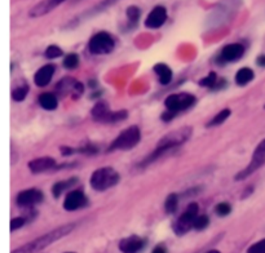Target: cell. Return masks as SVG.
<instances>
[{
    "label": "cell",
    "mask_w": 265,
    "mask_h": 253,
    "mask_svg": "<svg viewBox=\"0 0 265 253\" xmlns=\"http://www.w3.org/2000/svg\"><path fill=\"white\" fill-rule=\"evenodd\" d=\"M191 132H193V131H191L190 127H182L180 130L174 131V132L164 136V137L158 142L154 151L140 163V167H148V165L152 164V163L155 162L157 159H159L163 154H166V153L170 151L171 149H175L177 146H181L182 143H185L186 141L190 138Z\"/></svg>",
    "instance_id": "obj_1"
},
{
    "label": "cell",
    "mask_w": 265,
    "mask_h": 253,
    "mask_svg": "<svg viewBox=\"0 0 265 253\" xmlns=\"http://www.w3.org/2000/svg\"><path fill=\"white\" fill-rule=\"evenodd\" d=\"M75 229V223H67V225L60 226V227L55 229L48 234L42 235V237L36 238V239L31 240L28 244L22 245V247L17 248L12 253H38L42 249L47 248L48 245L53 244L57 240L62 239L64 237L69 235L73 230Z\"/></svg>",
    "instance_id": "obj_2"
},
{
    "label": "cell",
    "mask_w": 265,
    "mask_h": 253,
    "mask_svg": "<svg viewBox=\"0 0 265 253\" xmlns=\"http://www.w3.org/2000/svg\"><path fill=\"white\" fill-rule=\"evenodd\" d=\"M119 182V173L111 167H103L99 168L92 173L91 184L92 189L96 191H105L110 187L115 186Z\"/></svg>",
    "instance_id": "obj_3"
},
{
    "label": "cell",
    "mask_w": 265,
    "mask_h": 253,
    "mask_svg": "<svg viewBox=\"0 0 265 253\" xmlns=\"http://www.w3.org/2000/svg\"><path fill=\"white\" fill-rule=\"evenodd\" d=\"M141 140V132L138 127L132 125L121 133L109 146L108 151H116V150H131L133 149Z\"/></svg>",
    "instance_id": "obj_4"
},
{
    "label": "cell",
    "mask_w": 265,
    "mask_h": 253,
    "mask_svg": "<svg viewBox=\"0 0 265 253\" xmlns=\"http://www.w3.org/2000/svg\"><path fill=\"white\" fill-rule=\"evenodd\" d=\"M114 47H115V41H114L113 36L109 33H104V31L92 36L88 44L89 52L97 56L108 55L114 49Z\"/></svg>",
    "instance_id": "obj_5"
},
{
    "label": "cell",
    "mask_w": 265,
    "mask_h": 253,
    "mask_svg": "<svg viewBox=\"0 0 265 253\" xmlns=\"http://www.w3.org/2000/svg\"><path fill=\"white\" fill-rule=\"evenodd\" d=\"M264 163H265V140H262L261 142L256 146V149H255L250 164L247 165L245 169H242L239 173L235 174V181H242V180L251 176L254 172H256L259 168H261L262 165H264Z\"/></svg>",
    "instance_id": "obj_6"
},
{
    "label": "cell",
    "mask_w": 265,
    "mask_h": 253,
    "mask_svg": "<svg viewBox=\"0 0 265 253\" xmlns=\"http://www.w3.org/2000/svg\"><path fill=\"white\" fill-rule=\"evenodd\" d=\"M194 104H196V97L190 93L170 94L164 101V106L167 110L174 114L186 110V109L191 108Z\"/></svg>",
    "instance_id": "obj_7"
},
{
    "label": "cell",
    "mask_w": 265,
    "mask_h": 253,
    "mask_svg": "<svg viewBox=\"0 0 265 253\" xmlns=\"http://www.w3.org/2000/svg\"><path fill=\"white\" fill-rule=\"evenodd\" d=\"M198 204L197 203H190L189 204L188 209H186L185 212L182 213L181 217L177 220V222L175 223L174 226V231L175 234L177 235H184L186 234L194 225V221L196 218L198 217Z\"/></svg>",
    "instance_id": "obj_8"
},
{
    "label": "cell",
    "mask_w": 265,
    "mask_h": 253,
    "mask_svg": "<svg viewBox=\"0 0 265 253\" xmlns=\"http://www.w3.org/2000/svg\"><path fill=\"white\" fill-rule=\"evenodd\" d=\"M44 195L40 190L38 189H29L23 190L17 195V204L19 207H33L35 204L40 203L43 200Z\"/></svg>",
    "instance_id": "obj_9"
},
{
    "label": "cell",
    "mask_w": 265,
    "mask_h": 253,
    "mask_svg": "<svg viewBox=\"0 0 265 253\" xmlns=\"http://www.w3.org/2000/svg\"><path fill=\"white\" fill-rule=\"evenodd\" d=\"M167 19V9L162 6H157L152 9L145 19V26L149 29H159L164 25Z\"/></svg>",
    "instance_id": "obj_10"
},
{
    "label": "cell",
    "mask_w": 265,
    "mask_h": 253,
    "mask_svg": "<svg viewBox=\"0 0 265 253\" xmlns=\"http://www.w3.org/2000/svg\"><path fill=\"white\" fill-rule=\"evenodd\" d=\"M66 0H42L39 2L35 7L30 9L29 12V16L33 17V18H38V17H43L45 14H48L50 12H52L53 9L57 8L60 4H62Z\"/></svg>",
    "instance_id": "obj_11"
},
{
    "label": "cell",
    "mask_w": 265,
    "mask_h": 253,
    "mask_svg": "<svg viewBox=\"0 0 265 253\" xmlns=\"http://www.w3.org/2000/svg\"><path fill=\"white\" fill-rule=\"evenodd\" d=\"M87 206V196L84 195L82 191L79 190H74V191H70L66 195L64 200V208L69 212L71 211H77L79 208H83Z\"/></svg>",
    "instance_id": "obj_12"
},
{
    "label": "cell",
    "mask_w": 265,
    "mask_h": 253,
    "mask_svg": "<svg viewBox=\"0 0 265 253\" xmlns=\"http://www.w3.org/2000/svg\"><path fill=\"white\" fill-rule=\"evenodd\" d=\"M147 244V240L140 237H128L122 239L119 243V249L122 253H138Z\"/></svg>",
    "instance_id": "obj_13"
},
{
    "label": "cell",
    "mask_w": 265,
    "mask_h": 253,
    "mask_svg": "<svg viewBox=\"0 0 265 253\" xmlns=\"http://www.w3.org/2000/svg\"><path fill=\"white\" fill-rule=\"evenodd\" d=\"M243 55H245V47L238 43H233V44H228L223 48L220 53V60L223 62H234L242 58Z\"/></svg>",
    "instance_id": "obj_14"
},
{
    "label": "cell",
    "mask_w": 265,
    "mask_h": 253,
    "mask_svg": "<svg viewBox=\"0 0 265 253\" xmlns=\"http://www.w3.org/2000/svg\"><path fill=\"white\" fill-rule=\"evenodd\" d=\"M56 167V160L53 158L44 157V158H38L35 160H31L29 163V169H30L33 173H42V172H47L50 169H53Z\"/></svg>",
    "instance_id": "obj_15"
},
{
    "label": "cell",
    "mask_w": 265,
    "mask_h": 253,
    "mask_svg": "<svg viewBox=\"0 0 265 253\" xmlns=\"http://www.w3.org/2000/svg\"><path fill=\"white\" fill-rule=\"evenodd\" d=\"M53 74H55V66L53 65H45V66L40 67L36 71L35 77H34V82L38 87H45L51 83Z\"/></svg>",
    "instance_id": "obj_16"
},
{
    "label": "cell",
    "mask_w": 265,
    "mask_h": 253,
    "mask_svg": "<svg viewBox=\"0 0 265 253\" xmlns=\"http://www.w3.org/2000/svg\"><path fill=\"white\" fill-rule=\"evenodd\" d=\"M91 114L92 118L96 121H100V123H108L109 115L111 114V111L110 109H109L108 104H105V102H99V104L92 109Z\"/></svg>",
    "instance_id": "obj_17"
},
{
    "label": "cell",
    "mask_w": 265,
    "mask_h": 253,
    "mask_svg": "<svg viewBox=\"0 0 265 253\" xmlns=\"http://www.w3.org/2000/svg\"><path fill=\"white\" fill-rule=\"evenodd\" d=\"M154 71L157 72L158 80L162 86H167L172 80V71L167 65L164 63H158L154 66Z\"/></svg>",
    "instance_id": "obj_18"
},
{
    "label": "cell",
    "mask_w": 265,
    "mask_h": 253,
    "mask_svg": "<svg viewBox=\"0 0 265 253\" xmlns=\"http://www.w3.org/2000/svg\"><path fill=\"white\" fill-rule=\"evenodd\" d=\"M39 104L44 110H55L58 106L57 97L52 93H43L39 97Z\"/></svg>",
    "instance_id": "obj_19"
},
{
    "label": "cell",
    "mask_w": 265,
    "mask_h": 253,
    "mask_svg": "<svg viewBox=\"0 0 265 253\" xmlns=\"http://www.w3.org/2000/svg\"><path fill=\"white\" fill-rule=\"evenodd\" d=\"M255 74L251 69L249 67H243V69L238 70L237 74H235V83H237L238 86L243 87L249 84L252 79H254Z\"/></svg>",
    "instance_id": "obj_20"
},
{
    "label": "cell",
    "mask_w": 265,
    "mask_h": 253,
    "mask_svg": "<svg viewBox=\"0 0 265 253\" xmlns=\"http://www.w3.org/2000/svg\"><path fill=\"white\" fill-rule=\"evenodd\" d=\"M74 184H77V179H70V180H67V181L57 182V184H56L55 186L52 187L53 195H55L56 198H58V196H60L61 194L64 193L65 190L70 189V187H71V186H74Z\"/></svg>",
    "instance_id": "obj_21"
},
{
    "label": "cell",
    "mask_w": 265,
    "mask_h": 253,
    "mask_svg": "<svg viewBox=\"0 0 265 253\" xmlns=\"http://www.w3.org/2000/svg\"><path fill=\"white\" fill-rule=\"evenodd\" d=\"M118 2H121V0H101L96 7H93L91 11L87 12V16H92V14H97L100 13V12L105 11V9L110 8V7H113L114 4H116Z\"/></svg>",
    "instance_id": "obj_22"
},
{
    "label": "cell",
    "mask_w": 265,
    "mask_h": 253,
    "mask_svg": "<svg viewBox=\"0 0 265 253\" xmlns=\"http://www.w3.org/2000/svg\"><path fill=\"white\" fill-rule=\"evenodd\" d=\"M230 116V110L229 109H224V110H221L220 113L216 114L215 116H213L212 119H211V121H208L207 127H218L220 125V124H223L224 121L227 120L228 118Z\"/></svg>",
    "instance_id": "obj_23"
},
{
    "label": "cell",
    "mask_w": 265,
    "mask_h": 253,
    "mask_svg": "<svg viewBox=\"0 0 265 253\" xmlns=\"http://www.w3.org/2000/svg\"><path fill=\"white\" fill-rule=\"evenodd\" d=\"M177 207H179V198H177L176 194H170L166 199V203H164V209L168 215H172L177 211Z\"/></svg>",
    "instance_id": "obj_24"
},
{
    "label": "cell",
    "mask_w": 265,
    "mask_h": 253,
    "mask_svg": "<svg viewBox=\"0 0 265 253\" xmlns=\"http://www.w3.org/2000/svg\"><path fill=\"white\" fill-rule=\"evenodd\" d=\"M28 93H29V87L26 86V84H23V86L16 87V88L12 91V98L17 102L23 101V99L26 98V96H28Z\"/></svg>",
    "instance_id": "obj_25"
},
{
    "label": "cell",
    "mask_w": 265,
    "mask_h": 253,
    "mask_svg": "<svg viewBox=\"0 0 265 253\" xmlns=\"http://www.w3.org/2000/svg\"><path fill=\"white\" fill-rule=\"evenodd\" d=\"M78 65H79V57L75 53H70L66 57L64 58V67L67 70L77 69Z\"/></svg>",
    "instance_id": "obj_26"
},
{
    "label": "cell",
    "mask_w": 265,
    "mask_h": 253,
    "mask_svg": "<svg viewBox=\"0 0 265 253\" xmlns=\"http://www.w3.org/2000/svg\"><path fill=\"white\" fill-rule=\"evenodd\" d=\"M216 83H218V77H216L215 72H210L206 78L199 82L201 87H206V88H215Z\"/></svg>",
    "instance_id": "obj_27"
},
{
    "label": "cell",
    "mask_w": 265,
    "mask_h": 253,
    "mask_svg": "<svg viewBox=\"0 0 265 253\" xmlns=\"http://www.w3.org/2000/svg\"><path fill=\"white\" fill-rule=\"evenodd\" d=\"M208 225H210V218H208L207 216H198V217L196 218V221H194L193 229L202 231L205 230Z\"/></svg>",
    "instance_id": "obj_28"
},
{
    "label": "cell",
    "mask_w": 265,
    "mask_h": 253,
    "mask_svg": "<svg viewBox=\"0 0 265 253\" xmlns=\"http://www.w3.org/2000/svg\"><path fill=\"white\" fill-rule=\"evenodd\" d=\"M140 16H141V11L140 9L137 8V7H135V6H132V7H130V8L127 9V17H128V21H130L131 23H137V21H138V18H140Z\"/></svg>",
    "instance_id": "obj_29"
},
{
    "label": "cell",
    "mask_w": 265,
    "mask_h": 253,
    "mask_svg": "<svg viewBox=\"0 0 265 253\" xmlns=\"http://www.w3.org/2000/svg\"><path fill=\"white\" fill-rule=\"evenodd\" d=\"M62 56V49L57 45H50L45 49V57L47 58H58Z\"/></svg>",
    "instance_id": "obj_30"
},
{
    "label": "cell",
    "mask_w": 265,
    "mask_h": 253,
    "mask_svg": "<svg viewBox=\"0 0 265 253\" xmlns=\"http://www.w3.org/2000/svg\"><path fill=\"white\" fill-rule=\"evenodd\" d=\"M232 212V206L228 203H220L216 206V213H218L219 216H221V217H225V216H228L229 213Z\"/></svg>",
    "instance_id": "obj_31"
},
{
    "label": "cell",
    "mask_w": 265,
    "mask_h": 253,
    "mask_svg": "<svg viewBox=\"0 0 265 253\" xmlns=\"http://www.w3.org/2000/svg\"><path fill=\"white\" fill-rule=\"evenodd\" d=\"M247 253H265V239L255 243L247 249Z\"/></svg>",
    "instance_id": "obj_32"
},
{
    "label": "cell",
    "mask_w": 265,
    "mask_h": 253,
    "mask_svg": "<svg viewBox=\"0 0 265 253\" xmlns=\"http://www.w3.org/2000/svg\"><path fill=\"white\" fill-rule=\"evenodd\" d=\"M26 220L23 217H16L11 221V231H16L17 229H21L25 225Z\"/></svg>",
    "instance_id": "obj_33"
},
{
    "label": "cell",
    "mask_w": 265,
    "mask_h": 253,
    "mask_svg": "<svg viewBox=\"0 0 265 253\" xmlns=\"http://www.w3.org/2000/svg\"><path fill=\"white\" fill-rule=\"evenodd\" d=\"M152 253H167V249L164 247H162V245H158V247H155L153 249Z\"/></svg>",
    "instance_id": "obj_34"
},
{
    "label": "cell",
    "mask_w": 265,
    "mask_h": 253,
    "mask_svg": "<svg viewBox=\"0 0 265 253\" xmlns=\"http://www.w3.org/2000/svg\"><path fill=\"white\" fill-rule=\"evenodd\" d=\"M257 63L261 65V66H265V56H261V57L257 58Z\"/></svg>",
    "instance_id": "obj_35"
},
{
    "label": "cell",
    "mask_w": 265,
    "mask_h": 253,
    "mask_svg": "<svg viewBox=\"0 0 265 253\" xmlns=\"http://www.w3.org/2000/svg\"><path fill=\"white\" fill-rule=\"evenodd\" d=\"M207 253H221L220 250H218V249H211V250H208Z\"/></svg>",
    "instance_id": "obj_36"
},
{
    "label": "cell",
    "mask_w": 265,
    "mask_h": 253,
    "mask_svg": "<svg viewBox=\"0 0 265 253\" xmlns=\"http://www.w3.org/2000/svg\"><path fill=\"white\" fill-rule=\"evenodd\" d=\"M67 253H73V252H67Z\"/></svg>",
    "instance_id": "obj_37"
}]
</instances>
